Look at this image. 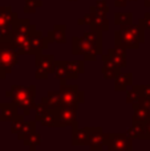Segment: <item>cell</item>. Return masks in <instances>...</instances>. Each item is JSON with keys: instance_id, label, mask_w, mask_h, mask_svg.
I'll return each mask as SVG.
<instances>
[{"instance_id": "obj_22", "label": "cell", "mask_w": 150, "mask_h": 151, "mask_svg": "<svg viewBox=\"0 0 150 151\" xmlns=\"http://www.w3.org/2000/svg\"><path fill=\"white\" fill-rule=\"evenodd\" d=\"M133 109H134V114H133V122L145 123L146 121L150 118V110L148 109V107L140 105L138 102L133 105Z\"/></svg>"}, {"instance_id": "obj_4", "label": "cell", "mask_w": 150, "mask_h": 151, "mask_svg": "<svg viewBox=\"0 0 150 151\" xmlns=\"http://www.w3.org/2000/svg\"><path fill=\"white\" fill-rule=\"evenodd\" d=\"M35 31H36V25L31 24V21H29L28 19L17 20L15 28L12 29L9 41L19 55H25L28 40Z\"/></svg>"}, {"instance_id": "obj_24", "label": "cell", "mask_w": 150, "mask_h": 151, "mask_svg": "<svg viewBox=\"0 0 150 151\" xmlns=\"http://www.w3.org/2000/svg\"><path fill=\"white\" fill-rule=\"evenodd\" d=\"M126 134L132 139H149L145 133V129H144V123L133 122V125L128 129Z\"/></svg>"}, {"instance_id": "obj_40", "label": "cell", "mask_w": 150, "mask_h": 151, "mask_svg": "<svg viewBox=\"0 0 150 151\" xmlns=\"http://www.w3.org/2000/svg\"><path fill=\"white\" fill-rule=\"evenodd\" d=\"M29 151H35V147H31V150H29Z\"/></svg>"}, {"instance_id": "obj_9", "label": "cell", "mask_w": 150, "mask_h": 151, "mask_svg": "<svg viewBox=\"0 0 150 151\" xmlns=\"http://www.w3.org/2000/svg\"><path fill=\"white\" fill-rule=\"evenodd\" d=\"M55 57L52 55H36V78L47 80L48 76L52 73V65Z\"/></svg>"}, {"instance_id": "obj_3", "label": "cell", "mask_w": 150, "mask_h": 151, "mask_svg": "<svg viewBox=\"0 0 150 151\" xmlns=\"http://www.w3.org/2000/svg\"><path fill=\"white\" fill-rule=\"evenodd\" d=\"M5 96L9 98L12 97V104L17 107V110H23L24 115H28L35 106V97H36V86H21L13 85Z\"/></svg>"}, {"instance_id": "obj_27", "label": "cell", "mask_w": 150, "mask_h": 151, "mask_svg": "<svg viewBox=\"0 0 150 151\" xmlns=\"http://www.w3.org/2000/svg\"><path fill=\"white\" fill-rule=\"evenodd\" d=\"M114 23L116 25L122 27L133 23V13L132 12H117L114 15Z\"/></svg>"}, {"instance_id": "obj_2", "label": "cell", "mask_w": 150, "mask_h": 151, "mask_svg": "<svg viewBox=\"0 0 150 151\" xmlns=\"http://www.w3.org/2000/svg\"><path fill=\"white\" fill-rule=\"evenodd\" d=\"M114 40L117 47L125 48V49H137L140 44L145 41V29L137 24H128V25L120 27L114 32Z\"/></svg>"}, {"instance_id": "obj_7", "label": "cell", "mask_w": 150, "mask_h": 151, "mask_svg": "<svg viewBox=\"0 0 150 151\" xmlns=\"http://www.w3.org/2000/svg\"><path fill=\"white\" fill-rule=\"evenodd\" d=\"M58 93H60L63 106L77 107V105L84 101V93L80 91L76 85H65L63 82Z\"/></svg>"}, {"instance_id": "obj_39", "label": "cell", "mask_w": 150, "mask_h": 151, "mask_svg": "<svg viewBox=\"0 0 150 151\" xmlns=\"http://www.w3.org/2000/svg\"><path fill=\"white\" fill-rule=\"evenodd\" d=\"M144 5L145 7H150V0H144Z\"/></svg>"}, {"instance_id": "obj_16", "label": "cell", "mask_w": 150, "mask_h": 151, "mask_svg": "<svg viewBox=\"0 0 150 151\" xmlns=\"http://www.w3.org/2000/svg\"><path fill=\"white\" fill-rule=\"evenodd\" d=\"M48 42H57L64 44L66 40V27L65 25H56L52 31L48 32Z\"/></svg>"}, {"instance_id": "obj_25", "label": "cell", "mask_w": 150, "mask_h": 151, "mask_svg": "<svg viewBox=\"0 0 150 151\" xmlns=\"http://www.w3.org/2000/svg\"><path fill=\"white\" fill-rule=\"evenodd\" d=\"M52 73L56 76V78L60 81H65L68 80V74H66V69H65V61H56L52 65Z\"/></svg>"}, {"instance_id": "obj_33", "label": "cell", "mask_w": 150, "mask_h": 151, "mask_svg": "<svg viewBox=\"0 0 150 151\" xmlns=\"http://www.w3.org/2000/svg\"><path fill=\"white\" fill-rule=\"evenodd\" d=\"M33 109H35V115H36V121H40L41 119V117L47 113V110H48V107L45 106L43 102H40V104H37V105H35L33 106Z\"/></svg>"}, {"instance_id": "obj_30", "label": "cell", "mask_w": 150, "mask_h": 151, "mask_svg": "<svg viewBox=\"0 0 150 151\" xmlns=\"http://www.w3.org/2000/svg\"><path fill=\"white\" fill-rule=\"evenodd\" d=\"M37 7H41L40 0H24V12L25 13H35Z\"/></svg>"}, {"instance_id": "obj_26", "label": "cell", "mask_w": 150, "mask_h": 151, "mask_svg": "<svg viewBox=\"0 0 150 151\" xmlns=\"http://www.w3.org/2000/svg\"><path fill=\"white\" fill-rule=\"evenodd\" d=\"M36 131V122L35 121H25L23 125V127L20 129V131L17 133V138L20 139H25L27 137H29L31 134H33Z\"/></svg>"}, {"instance_id": "obj_34", "label": "cell", "mask_w": 150, "mask_h": 151, "mask_svg": "<svg viewBox=\"0 0 150 151\" xmlns=\"http://www.w3.org/2000/svg\"><path fill=\"white\" fill-rule=\"evenodd\" d=\"M138 24L142 27L144 29H150V12H146L144 15V17H141L138 20Z\"/></svg>"}, {"instance_id": "obj_12", "label": "cell", "mask_w": 150, "mask_h": 151, "mask_svg": "<svg viewBox=\"0 0 150 151\" xmlns=\"http://www.w3.org/2000/svg\"><path fill=\"white\" fill-rule=\"evenodd\" d=\"M73 126L77 127V107L61 106L58 109V127Z\"/></svg>"}, {"instance_id": "obj_6", "label": "cell", "mask_w": 150, "mask_h": 151, "mask_svg": "<svg viewBox=\"0 0 150 151\" xmlns=\"http://www.w3.org/2000/svg\"><path fill=\"white\" fill-rule=\"evenodd\" d=\"M17 20V13L13 12L9 7H0V41L9 40Z\"/></svg>"}, {"instance_id": "obj_10", "label": "cell", "mask_w": 150, "mask_h": 151, "mask_svg": "<svg viewBox=\"0 0 150 151\" xmlns=\"http://www.w3.org/2000/svg\"><path fill=\"white\" fill-rule=\"evenodd\" d=\"M89 131V145L90 151H102L104 146L108 145L109 134L104 133L101 127H88Z\"/></svg>"}, {"instance_id": "obj_38", "label": "cell", "mask_w": 150, "mask_h": 151, "mask_svg": "<svg viewBox=\"0 0 150 151\" xmlns=\"http://www.w3.org/2000/svg\"><path fill=\"white\" fill-rule=\"evenodd\" d=\"M5 76H7V73H5V72L1 68H0V80H4V78H5Z\"/></svg>"}, {"instance_id": "obj_20", "label": "cell", "mask_w": 150, "mask_h": 151, "mask_svg": "<svg viewBox=\"0 0 150 151\" xmlns=\"http://www.w3.org/2000/svg\"><path fill=\"white\" fill-rule=\"evenodd\" d=\"M41 102L48 107V109H60L63 106V102H61V97L60 93H55V91H49L45 97L41 98Z\"/></svg>"}, {"instance_id": "obj_1", "label": "cell", "mask_w": 150, "mask_h": 151, "mask_svg": "<svg viewBox=\"0 0 150 151\" xmlns=\"http://www.w3.org/2000/svg\"><path fill=\"white\" fill-rule=\"evenodd\" d=\"M72 53L77 56H84L85 60L93 61L96 60L98 55H101L102 49V37H101L100 31L85 32L82 37H73L72 40Z\"/></svg>"}, {"instance_id": "obj_5", "label": "cell", "mask_w": 150, "mask_h": 151, "mask_svg": "<svg viewBox=\"0 0 150 151\" xmlns=\"http://www.w3.org/2000/svg\"><path fill=\"white\" fill-rule=\"evenodd\" d=\"M19 60V53L12 47L9 40H3L0 41V68L5 73H11Z\"/></svg>"}, {"instance_id": "obj_21", "label": "cell", "mask_w": 150, "mask_h": 151, "mask_svg": "<svg viewBox=\"0 0 150 151\" xmlns=\"http://www.w3.org/2000/svg\"><path fill=\"white\" fill-rule=\"evenodd\" d=\"M40 122L48 127H58V109H48Z\"/></svg>"}, {"instance_id": "obj_15", "label": "cell", "mask_w": 150, "mask_h": 151, "mask_svg": "<svg viewBox=\"0 0 150 151\" xmlns=\"http://www.w3.org/2000/svg\"><path fill=\"white\" fill-rule=\"evenodd\" d=\"M102 60H104V65H102V76L105 78H110V80H114V78L117 77L120 73H121V70H120V66H117L114 63H112L110 60H109L108 56H102Z\"/></svg>"}, {"instance_id": "obj_32", "label": "cell", "mask_w": 150, "mask_h": 151, "mask_svg": "<svg viewBox=\"0 0 150 151\" xmlns=\"http://www.w3.org/2000/svg\"><path fill=\"white\" fill-rule=\"evenodd\" d=\"M24 118H23V115H16L15 118L12 119V125H11V131H12L13 134H17L19 131H20V129L23 127V125H24Z\"/></svg>"}, {"instance_id": "obj_18", "label": "cell", "mask_w": 150, "mask_h": 151, "mask_svg": "<svg viewBox=\"0 0 150 151\" xmlns=\"http://www.w3.org/2000/svg\"><path fill=\"white\" fill-rule=\"evenodd\" d=\"M130 85H133V74L132 73H120L114 78V89L117 91L126 90Z\"/></svg>"}, {"instance_id": "obj_19", "label": "cell", "mask_w": 150, "mask_h": 151, "mask_svg": "<svg viewBox=\"0 0 150 151\" xmlns=\"http://www.w3.org/2000/svg\"><path fill=\"white\" fill-rule=\"evenodd\" d=\"M0 110H1V114H0V121H12L17 113V107L15 106V104L12 102H4V104H0Z\"/></svg>"}, {"instance_id": "obj_28", "label": "cell", "mask_w": 150, "mask_h": 151, "mask_svg": "<svg viewBox=\"0 0 150 151\" xmlns=\"http://www.w3.org/2000/svg\"><path fill=\"white\" fill-rule=\"evenodd\" d=\"M140 98H141V93H140V89H138V85H133L132 90H128L126 102L130 105H134V104H137Z\"/></svg>"}, {"instance_id": "obj_31", "label": "cell", "mask_w": 150, "mask_h": 151, "mask_svg": "<svg viewBox=\"0 0 150 151\" xmlns=\"http://www.w3.org/2000/svg\"><path fill=\"white\" fill-rule=\"evenodd\" d=\"M23 142H24V145H27V146L36 147L41 143V137H40V134H37L36 131H35L33 134H31V135L27 137L25 139H23Z\"/></svg>"}, {"instance_id": "obj_14", "label": "cell", "mask_w": 150, "mask_h": 151, "mask_svg": "<svg viewBox=\"0 0 150 151\" xmlns=\"http://www.w3.org/2000/svg\"><path fill=\"white\" fill-rule=\"evenodd\" d=\"M109 60L112 63H114L117 66L120 68H125L126 66V49L125 48H121V47H114L112 49L108 50V55Z\"/></svg>"}, {"instance_id": "obj_23", "label": "cell", "mask_w": 150, "mask_h": 151, "mask_svg": "<svg viewBox=\"0 0 150 151\" xmlns=\"http://www.w3.org/2000/svg\"><path fill=\"white\" fill-rule=\"evenodd\" d=\"M72 142L74 146L80 145H88L89 142V131L88 129H73V135H72Z\"/></svg>"}, {"instance_id": "obj_8", "label": "cell", "mask_w": 150, "mask_h": 151, "mask_svg": "<svg viewBox=\"0 0 150 151\" xmlns=\"http://www.w3.org/2000/svg\"><path fill=\"white\" fill-rule=\"evenodd\" d=\"M109 151H133V139L128 134H109Z\"/></svg>"}, {"instance_id": "obj_37", "label": "cell", "mask_w": 150, "mask_h": 151, "mask_svg": "<svg viewBox=\"0 0 150 151\" xmlns=\"http://www.w3.org/2000/svg\"><path fill=\"white\" fill-rule=\"evenodd\" d=\"M129 0H114V5L116 7H126Z\"/></svg>"}, {"instance_id": "obj_13", "label": "cell", "mask_w": 150, "mask_h": 151, "mask_svg": "<svg viewBox=\"0 0 150 151\" xmlns=\"http://www.w3.org/2000/svg\"><path fill=\"white\" fill-rule=\"evenodd\" d=\"M85 24L90 27V29L93 31H108L109 29V20L106 17V15H98V13H93V12H89L88 15L84 16L82 19Z\"/></svg>"}, {"instance_id": "obj_17", "label": "cell", "mask_w": 150, "mask_h": 151, "mask_svg": "<svg viewBox=\"0 0 150 151\" xmlns=\"http://www.w3.org/2000/svg\"><path fill=\"white\" fill-rule=\"evenodd\" d=\"M65 69L68 78L73 80L77 78V76L84 72V61L76 60V61H65Z\"/></svg>"}, {"instance_id": "obj_11", "label": "cell", "mask_w": 150, "mask_h": 151, "mask_svg": "<svg viewBox=\"0 0 150 151\" xmlns=\"http://www.w3.org/2000/svg\"><path fill=\"white\" fill-rule=\"evenodd\" d=\"M48 47V39L43 36V33L40 31H35L31 35L28 40V45H27L25 55H39L41 53L43 49Z\"/></svg>"}, {"instance_id": "obj_29", "label": "cell", "mask_w": 150, "mask_h": 151, "mask_svg": "<svg viewBox=\"0 0 150 151\" xmlns=\"http://www.w3.org/2000/svg\"><path fill=\"white\" fill-rule=\"evenodd\" d=\"M89 12L98 13V15H106V13L109 12V5H108V3L104 1V0H98V1L96 3V5L90 7Z\"/></svg>"}, {"instance_id": "obj_36", "label": "cell", "mask_w": 150, "mask_h": 151, "mask_svg": "<svg viewBox=\"0 0 150 151\" xmlns=\"http://www.w3.org/2000/svg\"><path fill=\"white\" fill-rule=\"evenodd\" d=\"M144 129H145V133H146V135H148V138L150 139V118L144 123Z\"/></svg>"}, {"instance_id": "obj_35", "label": "cell", "mask_w": 150, "mask_h": 151, "mask_svg": "<svg viewBox=\"0 0 150 151\" xmlns=\"http://www.w3.org/2000/svg\"><path fill=\"white\" fill-rule=\"evenodd\" d=\"M138 89H140L141 97L150 98V85H138Z\"/></svg>"}]
</instances>
